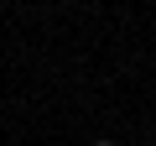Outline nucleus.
<instances>
[{"mask_svg": "<svg viewBox=\"0 0 156 146\" xmlns=\"http://www.w3.org/2000/svg\"><path fill=\"white\" fill-rule=\"evenodd\" d=\"M94 146H115V141H94Z\"/></svg>", "mask_w": 156, "mask_h": 146, "instance_id": "obj_1", "label": "nucleus"}]
</instances>
